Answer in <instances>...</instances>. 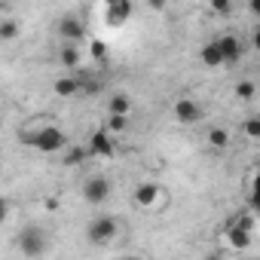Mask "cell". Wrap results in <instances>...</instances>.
Listing matches in <instances>:
<instances>
[{
  "label": "cell",
  "mask_w": 260,
  "mask_h": 260,
  "mask_svg": "<svg viewBox=\"0 0 260 260\" xmlns=\"http://www.w3.org/2000/svg\"><path fill=\"white\" fill-rule=\"evenodd\" d=\"M19 22L16 19H4V22H0V40H16L19 37Z\"/></svg>",
  "instance_id": "22"
},
{
  "label": "cell",
  "mask_w": 260,
  "mask_h": 260,
  "mask_svg": "<svg viewBox=\"0 0 260 260\" xmlns=\"http://www.w3.org/2000/svg\"><path fill=\"white\" fill-rule=\"evenodd\" d=\"M132 113V98L125 92H116L107 98V116H128Z\"/></svg>",
  "instance_id": "13"
},
{
  "label": "cell",
  "mask_w": 260,
  "mask_h": 260,
  "mask_svg": "<svg viewBox=\"0 0 260 260\" xmlns=\"http://www.w3.org/2000/svg\"><path fill=\"white\" fill-rule=\"evenodd\" d=\"M217 49H220V58H223V64H236V61H242V55H245V40L242 37H236V34H223L220 40H217Z\"/></svg>",
  "instance_id": "9"
},
{
  "label": "cell",
  "mask_w": 260,
  "mask_h": 260,
  "mask_svg": "<svg viewBox=\"0 0 260 260\" xmlns=\"http://www.w3.org/2000/svg\"><path fill=\"white\" fill-rule=\"evenodd\" d=\"M236 98L239 101H254L257 98V83L254 80H239L236 83Z\"/></svg>",
  "instance_id": "19"
},
{
  "label": "cell",
  "mask_w": 260,
  "mask_h": 260,
  "mask_svg": "<svg viewBox=\"0 0 260 260\" xmlns=\"http://www.w3.org/2000/svg\"><path fill=\"white\" fill-rule=\"evenodd\" d=\"M86 25H83V19H77V16H61L58 19V37L68 43V46H77L80 40H86Z\"/></svg>",
  "instance_id": "7"
},
{
  "label": "cell",
  "mask_w": 260,
  "mask_h": 260,
  "mask_svg": "<svg viewBox=\"0 0 260 260\" xmlns=\"http://www.w3.org/2000/svg\"><path fill=\"white\" fill-rule=\"evenodd\" d=\"M52 92L58 95V98H74L77 92H80V80L71 74V77H58L55 83H52Z\"/></svg>",
  "instance_id": "15"
},
{
  "label": "cell",
  "mask_w": 260,
  "mask_h": 260,
  "mask_svg": "<svg viewBox=\"0 0 260 260\" xmlns=\"http://www.w3.org/2000/svg\"><path fill=\"white\" fill-rule=\"evenodd\" d=\"M110 193H113V184H110L104 175H92V178L83 181V199H86L89 205H101V202H107Z\"/></svg>",
  "instance_id": "6"
},
{
  "label": "cell",
  "mask_w": 260,
  "mask_h": 260,
  "mask_svg": "<svg viewBox=\"0 0 260 260\" xmlns=\"http://www.w3.org/2000/svg\"><path fill=\"white\" fill-rule=\"evenodd\" d=\"M125 260H150V257H138V254H132V257H125Z\"/></svg>",
  "instance_id": "27"
},
{
  "label": "cell",
  "mask_w": 260,
  "mask_h": 260,
  "mask_svg": "<svg viewBox=\"0 0 260 260\" xmlns=\"http://www.w3.org/2000/svg\"><path fill=\"white\" fill-rule=\"evenodd\" d=\"M205 141H208V147H214V150H226V147H230V132H226L223 125H211L208 135H205Z\"/></svg>",
  "instance_id": "16"
},
{
  "label": "cell",
  "mask_w": 260,
  "mask_h": 260,
  "mask_svg": "<svg viewBox=\"0 0 260 260\" xmlns=\"http://www.w3.org/2000/svg\"><path fill=\"white\" fill-rule=\"evenodd\" d=\"M233 10H236V7L230 4V0H214V4H211V13H214V16H230Z\"/></svg>",
  "instance_id": "25"
},
{
  "label": "cell",
  "mask_w": 260,
  "mask_h": 260,
  "mask_svg": "<svg viewBox=\"0 0 260 260\" xmlns=\"http://www.w3.org/2000/svg\"><path fill=\"white\" fill-rule=\"evenodd\" d=\"M132 13H135V7L128 4V0H110V4L104 7V22L110 28H122L128 19H132Z\"/></svg>",
  "instance_id": "10"
},
{
  "label": "cell",
  "mask_w": 260,
  "mask_h": 260,
  "mask_svg": "<svg viewBox=\"0 0 260 260\" xmlns=\"http://www.w3.org/2000/svg\"><path fill=\"white\" fill-rule=\"evenodd\" d=\"M86 159H89L86 147H68V150L61 153V162H64V166H71V169H74V166H83Z\"/></svg>",
  "instance_id": "18"
},
{
  "label": "cell",
  "mask_w": 260,
  "mask_h": 260,
  "mask_svg": "<svg viewBox=\"0 0 260 260\" xmlns=\"http://www.w3.org/2000/svg\"><path fill=\"white\" fill-rule=\"evenodd\" d=\"M172 113H175V119H178V122H184V125H196V122L205 116L202 104H199L196 98H190V95H181V98H175V104H172Z\"/></svg>",
  "instance_id": "5"
},
{
  "label": "cell",
  "mask_w": 260,
  "mask_h": 260,
  "mask_svg": "<svg viewBox=\"0 0 260 260\" xmlns=\"http://www.w3.org/2000/svg\"><path fill=\"white\" fill-rule=\"evenodd\" d=\"M101 128H107L110 135H119V132H125V128H128V116H107V122Z\"/></svg>",
  "instance_id": "20"
},
{
  "label": "cell",
  "mask_w": 260,
  "mask_h": 260,
  "mask_svg": "<svg viewBox=\"0 0 260 260\" xmlns=\"http://www.w3.org/2000/svg\"><path fill=\"white\" fill-rule=\"evenodd\" d=\"M113 150H116V141H113V135L107 132V128H95V132L89 135V141H86V153L89 156H113Z\"/></svg>",
  "instance_id": "8"
},
{
  "label": "cell",
  "mask_w": 260,
  "mask_h": 260,
  "mask_svg": "<svg viewBox=\"0 0 260 260\" xmlns=\"http://www.w3.org/2000/svg\"><path fill=\"white\" fill-rule=\"evenodd\" d=\"M10 217V199H4V196H0V223H4Z\"/></svg>",
  "instance_id": "26"
},
{
  "label": "cell",
  "mask_w": 260,
  "mask_h": 260,
  "mask_svg": "<svg viewBox=\"0 0 260 260\" xmlns=\"http://www.w3.org/2000/svg\"><path fill=\"white\" fill-rule=\"evenodd\" d=\"M77 80H80V92H86V95H98L101 92V80H95V77H83V74H74Z\"/></svg>",
  "instance_id": "21"
},
{
  "label": "cell",
  "mask_w": 260,
  "mask_h": 260,
  "mask_svg": "<svg viewBox=\"0 0 260 260\" xmlns=\"http://www.w3.org/2000/svg\"><path fill=\"white\" fill-rule=\"evenodd\" d=\"M89 55H92L95 61H107V43L98 40V37H92V40H89Z\"/></svg>",
  "instance_id": "23"
},
{
  "label": "cell",
  "mask_w": 260,
  "mask_h": 260,
  "mask_svg": "<svg viewBox=\"0 0 260 260\" xmlns=\"http://www.w3.org/2000/svg\"><path fill=\"white\" fill-rule=\"evenodd\" d=\"M199 58H202V64H205V68H220V64H223V58H220V49H217V40H211V43H205V46L199 49Z\"/></svg>",
  "instance_id": "17"
},
{
  "label": "cell",
  "mask_w": 260,
  "mask_h": 260,
  "mask_svg": "<svg viewBox=\"0 0 260 260\" xmlns=\"http://www.w3.org/2000/svg\"><path fill=\"white\" fill-rule=\"evenodd\" d=\"M226 226H233V230H245V233H254V230H257V211H251V208L236 211V214L226 217Z\"/></svg>",
  "instance_id": "12"
},
{
  "label": "cell",
  "mask_w": 260,
  "mask_h": 260,
  "mask_svg": "<svg viewBox=\"0 0 260 260\" xmlns=\"http://www.w3.org/2000/svg\"><path fill=\"white\" fill-rule=\"evenodd\" d=\"M0 156H4V150H0Z\"/></svg>",
  "instance_id": "30"
},
{
  "label": "cell",
  "mask_w": 260,
  "mask_h": 260,
  "mask_svg": "<svg viewBox=\"0 0 260 260\" xmlns=\"http://www.w3.org/2000/svg\"><path fill=\"white\" fill-rule=\"evenodd\" d=\"M16 248H19L22 257H28V260H40V257L49 251V236H46L43 226L28 223V226L19 230V236H16Z\"/></svg>",
  "instance_id": "2"
},
{
  "label": "cell",
  "mask_w": 260,
  "mask_h": 260,
  "mask_svg": "<svg viewBox=\"0 0 260 260\" xmlns=\"http://www.w3.org/2000/svg\"><path fill=\"white\" fill-rule=\"evenodd\" d=\"M205 260H223V257H220V254H208Z\"/></svg>",
  "instance_id": "28"
},
{
  "label": "cell",
  "mask_w": 260,
  "mask_h": 260,
  "mask_svg": "<svg viewBox=\"0 0 260 260\" xmlns=\"http://www.w3.org/2000/svg\"><path fill=\"white\" fill-rule=\"evenodd\" d=\"M116 233H119V220H116L113 214H98V217H92L89 226H86V239H89L92 245H107V242L116 239Z\"/></svg>",
  "instance_id": "3"
},
{
  "label": "cell",
  "mask_w": 260,
  "mask_h": 260,
  "mask_svg": "<svg viewBox=\"0 0 260 260\" xmlns=\"http://www.w3.org/2000/svg\"><path fill=\"white\" fill-rule=\"evenodd\" d=\"M223 242L233 248V251H245L254 245V233H245V230H233V226H223Z\"/></svg>",
  "instance_id": "11"
},
{
  "label": "cell",
  "mask_w": 260,
  "mask_h": 260,
  "mask_svg": "<svg viewBox=\"0 0 260 260\" xmlns=\"http://www.w3.org/2000/svg\"><path fill=\"white\" fill-rule=\"evenodd\" d=\"M251 260H257V257H251Z\"/></svg>",
  "instance_id": "31"
},
{
  "label": "cell",
  "mask_w": 260,
  "mask_h": 260,
  "mask_svg": "<svg viewBox=\"0 0 260 260\" xmlns=\"http://www.w3.org/2000/svg\"><path fill=\"white\" fill-rule=\"evenodd\" d=\"M0 128H4V116H0Z\"/></svg>",
  "instance_id": "29"
},
{
  "label": "cell",
  "mask_w": 260,
  "mask_h": 260,
  "mask_svg": "<svg viewBox=\"0 0 260 260\" xmlns=\"http://www.w3.org/2000/svg\"><path fill=\"white\" fill-rule=\"evenodd\" d=\"M242 128H245V138L248 141H260V116H248Z\"/></svg>",
  "instance_id": "24"
},
{
  "label": "cell",
  "mask_w": 260,
  "mask_h": 260,
  "mask_svg": "<svg viewBox=\"0 0 260 260\" xmlns=\"http://www.w3.org/2000/svg\"><path fill=\"white\" fill-rule=\"evenodd\" d=\"M22 144L40 150V153H64L71 147V138L61 132V128L49 119V116H31L25 125H22V132H19Z\"/></svg>",
  "instance_id": "1"
},
{
  "label": "cell",
  "mask_w": 260,
  "mask_h": 260,
  "mask_svg": "<svg viewBox=\"0 0 260 260\" xmlns=\"http://www.w3.org/2000/svg\"><path fill=\"white\" fill-rule=\"evenodd\" d=\"M58 64L64 68V71H80V64H83V52L77 49V46H61L58 49Z\"/></svg>",
  "instance_id": "14"
},
{
  "label": "cell",
  "mask_w": 260,
  "mask_h": 260,
  "mask_svg": "<svg viewBox=\"0 0 260 260\" xmlns=\"http://www.w3.org/2000/svg\"><path fill=\"white\" fill-rule=\"evenodd\" d=\"M132 202H135L138 208H162V205L169 202V193H166V187H159L156 181H144V184L135 187Z\"/></svg>",
  "instance_id": "4"
}]
</instances>
